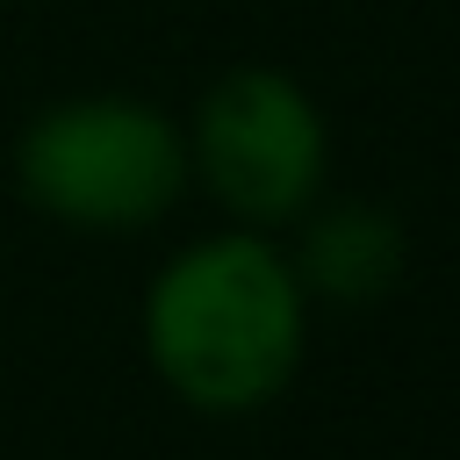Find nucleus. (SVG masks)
<instances>
[{"mask_svg":"<svg viewBox=\"0 0 460 460\" xmlns=\"http://www.w3.org/2000/svg\"><path fill=\"white\" fill-rule=\"evenodd\" d=\"M309 338V295L288 266L252 230L187 244L180 259L158 266L144 295V359L151 374L201 417H252L266 410Z\"/></svg>","mask_w":460,"mask_h":460,"instance_id":"nucleus-1","label":"nucleus"},{"mask_svg":"<svg viewBox=\"0 0 460 460\" xmlns=\"http://www.w3.org/2000/svg\"><path fill=\"white\" fill-rule=\"evenodd\" d=\"M14 180L72 230H144L187 187V137L137 93H79L22 129Z\"/></svg>","mask_w":460,"mask_h":460,"instance_id":"nucleus-2","label":"nucleus"},{"mask_svg":"<svg viewBox=\"0 0 460 460\" xmlns=\"http://www.w3.org/2000/svg\"><path fill=\"white\" fill-rule=\"evenodd\" d=\"M331 165V129L316 101L273 72V65H237L223 72L187 129V172L237 216V223H288L316 201Z\"/></svg>","mask_w":460,"mask_h":460,"instance_id":"nucleus-3","label":"nucleus"},{"mask_svg":"<svg viewBox=\"0 0 460 460\" xmlns=\"http://www.w3.org/2000/svg\"><path fill=\"white\" fill-rule=\"evenodd\" d=\"M288 266H295L309 302L367 309L402 273V223L381 201H331V208H316L302 223V244H295Z\"/></svg>","mask_w":460,"mask_h":460,"instance_id":"nucleus-4","label":"nucleus"}]
</instances>
